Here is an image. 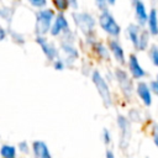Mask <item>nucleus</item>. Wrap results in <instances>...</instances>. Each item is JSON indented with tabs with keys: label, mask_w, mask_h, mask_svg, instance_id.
I'll return each instance as SVG.
<instances>
[{
	"label": "nucleus",
	"mask_w": 158,
	"mask_h": 158,
	"mask_svg": "<svg viewBox=\"0 0 158 158\" xmlns=\"http://www.w3.org/2000/svg\"><path fill=\"white\" fill-rule=\"evenodd\" d=\"M99 26L100 28L109 36V37H115V38H118L120 35H121V26L118 25V22L116 21V19L114 17L112 12L107 9L100 11L99 14Z\"/></svg>",
	"instance_id": "obj_1"
},
{
	"label": "nucleus",
	"mask_w": 158,
	"mask_h": 158,
	"mask_svg": "<svg viewBox=\"0 0 158 158\" xmlns=\"http://www.w3.org/2000/svg\"><path fill=\"white\" fill-rule=\"evenodd\" d=\"M54 17H56V12L53 9H48V7L38 9V11L36 12V23H35L36 36L47 35L51 30Z\"/></svg>",
	"instance_id": "obj_2"
},
{
	"label": "nucleus",
	"mask_w": 158,
	"mask_h": 158,
	"mask_svg": "<svg viewBox=\"0 0 158 158\" xmlns=\"http://www.w3.org/2000/svg\"><path fill=\"white\" fill-rule=\"evenodd\" d=\"M72 20L75 25V27L85 36L95 33V27H96V19L89 14V12H83V11H74L72 14Z\"/></svg>",
	"instance_id": "obj_3"
},
{
	"label": "nucleus",
	"mask_w": 158,
	"mask_h": 158,
	"mask_svg": "<svg viewBox=\"0 0 158 158\" xmlns=\"http://www.w3.org/2000/svg\"><path fill=\"white\" fill-rule=\"evenodd\" d=\"M91 80L104 102V105L106 107H110L112 105V96H111V93H110V88L105 80V78L101 75V73L99 70H93L91 73Z\"/></svg>",
	"instance_id": "obj_4"
},
{
	"label": "nucleus",
	"mask_w": 158,
	"mask_h": 158,
	"mask_svg": "<svg viewBox=\"0 0 158 158\" xmlns=\"http://www.w3.org/2000/svg\"><path fill=\"white\" fill-rule=\"evenodd\" d=\"M115 78L118 83V86L122 91V94L125 95V98H131L132 96V93H133V84H132V80L130 79L127 72L122 68H117L115 70Z\"/></svg>",
	"instance_id": "obj_5"
},
{
	"label": "nucleus",
	"mask_w": 158,
	"mask_h": 158,
	"mask_svg": "<svg viewBox=\"0 0 158 158\" xmlns=\"http://www.w3.org/2000/svg\"><path fill=\"white\" fill-rule=\"evenodd\" d=\"M36 43L41 47L43 54L46 56V58L51 62H53L56 58L59 57V51L56 47V44L53 42H49L47 40L46 36H36Z\"/></svg>",
	"instance_id": "obj_6"
},
{
	"label": "nucleus",
	"mask_w": 158,
	"mask_h": 158,
	"mask_svg": "<svg viewBox=\"0 0 158 158\" xmlns=\"http://www.w3.org/2000/svg\"><path fill=\"white\" fill-rule=\"evenodd\" d=\"M107 47H109V51L110 53L112 54V57L115 58V60L120 64V65H125L127 63L126 60V56H125V51H123V47L121 46L118 38H115V37H110L107 40Z\"/></svg>",
	"instance_id": "obj_7"
},
{
	"label": "nucleus",
	"mask_w": 158,
	"mask_h": 158,
	"mask_svg": "<svg viewBox=\"0 0 158 158\" xmlns=\"http://www.w3.org/2000/svg\"><path fill=\"white\" fill-rule=\"evenodd\" d=\"M69 28H70L69 27V21L65 17L64 12H58V14H56V17L53 20V23L51 26L49 35L53 36V37H58V36H60L63 32H65Z\"/></svg>",
	"instance_id": "obj_8"
},
{
	"label": "nucleus",
	"mask_w": 158,
	"mask_h": 158,
	"mask_svg": "<svg viewBox=\"0 0 158 158\" xmlns=\"http://www.w3.org/2000/svg\"><path fill=\"white\" fill-rule=\"evenodd\" d=\"M60 49L64 54L63 60L65 62V65H72L78 58H79V51L74 46V42H65L60 41Z\"/></svg>",
	"instance_id": "obj_9"
},
{
	"label": "nucleus",
	"mask_w": 158,
	"mask_h": 158,
	"mask_svg": "<svg viewBox=\"0 0 158 158\" xmlns=\"http://www.w3.org/2000/svg\"><path fill=\"white\" fill-rule=\"evenodd\" d=\"M127 67H128V72L131 74V77L133 79H142L146 77V70L143 69V67L141 65L137 56L135 53H131L128 56V60H127Z\"/></svg>",
	"instance_id": "obj_10"
},
{
	"label": "nucleus",
	"mask_w": 158,
	"mask_h": 158,
	"mask_svg": "<svg viewBox=\"0 0 158 158\" xmlns=\"http://www.w3.org/2000/svg\"><path fill=\"white\" fill-rule=\"evenodd\" d=\"M117 126L120 128V135H121L120 144L122 148H125L130 139V121H128V118L125 117L123 115H118L117 116Z\"/></svg>",
	"instance_id": "obj_11"
},
{
	"label": "nucleus",
	"mask_w": 158,
	"mask_h": 158,
	"mask_svg": "<svg viewBox=\"0 0 158 158\" xmlns=\"http://www.w3.org/2000/svg\"><path fill=\"white\" fill-rule=\"evenodd\" d=\"M136 93L138 94L144 106L149 107L152 105V91H151L149 84H147L146 81H138L136 85Z\"/></svg>",
	"instance_id": "obj_12"
},
{
	"label": "nucleus",
	"mask_w": 158,
	"mask_h": 158,
	"mask_svg": "<svg viewBox=\"0 0 158 158\" xmlns=\"http://www.w3.org/2000/svg\"><path fill=\"white\" fill-rule=\"evenodd\" d=\"M133 10H135V19L139 26H146L147 20H148V11L142 0H138L133 4Z\"/></svg>",
	"instance_id": "obj_13"
},
{
	"label": "nucleus",
	"mask_w": 158,
	"mask_h": 158,
	"mask_svg": "<svg viewBox=\"0 0 158 158\" xmlns=\"http://www.w3.org/2000/svg\"><path fill=\"white\" fill-rule=\"evenodd\" d=\"M142 28H143V26H139L138 23H130L126 27V36L130 40V42L132 43L135 49H136V47L138 44V40H139Z\"/></svg>",
	"instance_id": "obj_14"
},
{
	"label": "nucleus",
	"mask_w": 158,
	"mask_h": 158,
	"mask_svg": "<svg viewBox=\"0 0 158 158\" xmlns=\"http://www.w3.org/2000/svg\"><path fill=\"white\" fill-rule=\"evenodd\" d=\"M93 53L99 58V59H102V60H109L110 59V51H109V47L107 44L102 43L101 41L96 40L91 46H90Z\"/></svg>",
	"instance_id": "obj_15"
},
{
	"label": "nucleus",
	"mask_w": 158,
	"mask_h": 158,
	"mask_svg": "<svg viewBox=\"0 0 158 158\" xmlns=\"http://www.w3.org/2000/svg\"><path fill=\"white\" fill-rule=\"evenodd\" d=\"M32 152H33L35 158H52L49 148H48L47 143L43 141H33Z\"/></svg>",
	"instance_id": "obj_16"
},
{
	"label": "nucleus",
	"mask_w": 158,
	"mask_h": 158,
	"mask_svg": "<svg viewBox=\"0 0 158 158\" xmlns=\"http://www.w3.org/2000/svg\"><path fill=\"white\" fill-rule=\"evenodd\" d=\"M147 28L151 36H158V11L157 9L152 7L148 11V20H147Z\"/></svg>",
	"instance_id": "obj_17"
},
{
	"label": "nucleus",
	"mask_w": 158,
	"mask_h": 158,
	"mask_svg": "<svg viewBox=\"0 0 158 158\" xmlns=\"http://www.w3.org/2000/svg\"><path fill=\"white\" fill-rule=\"evenodd\" d=\"M149 38H151V33L148 31V28H142V32H141V36H139V40H138V44L136 47V51L138 52H143L148 48V44H149Z\"/></svg>",
	"instance_id": "obj_18"
},
{
	"label": "nucleus",
	"mask_w": 158,
	"mask_h": 158,
	"mask_svg": "<svg viewBox=\"0 0 158 158\" xmlns=\"http://www.w3.org/2000/svg\"><path fill=\"white\" fill-rule=\"evenodd\" d=\"M0 154L2 158H16V148L10 144H4L0 148Z\"/></svg>",
	"instance_id": "obj_19"
},
{
	"label": "nucleus",
	"mask_w": 158,
	"mask_h": 158,
	"mask_svg": "<svg viewBox=\"0 0 158 158\" xmlns=\"http://www.w3.org/2000/svg\"><path fill=\"white\" fill-rule=\"evenodd\" d=\"M52 5L54 10H57L58 12H65L67 10L70 9L68 0H52Z\"/></svg>",
	"instance_id": "obj_20"
},
{
	"label": "nucleus",
	"mask_w": 158,
	"mask_h": 158,
	"mask_svg": "<svg viewBox=\"0 0 158 158\" xmlns=\"http://www.w3.org/2000/svg\"><path fill=\"white\" fill-rule=\"evenodd\" d=\"M148 56L151 58V62L153 63V65L158 67V46L157 44H152L148 49Z\"/></svg>",
	"instance_id": "obj_21"
},
{
	"label": "nucleus",
	"mask_w": 158,
	"mask_h": 158,
	"mask_svg": "<svg viewBox=\"0 0 158 158\" xmlns=\"http://www.w3.org/2000/svg\"><path fill=\"white\" fill-rule=\"evenodd\" d=\"M9 33H10V36H11V38L14 40V42H16L17 44H23V43H25V37H23V35L19 33V32H16V31H14V30H9Z\"/></svg>",
	"instance_id": "obj_22"
},
{
	"label": "nucleus",
	"mask_w": 158,
	"mask_h": 158,
	"mask_svg": "<svg viewBox=\"0 0 158 158\" xmlns=\"http://www.w3.org/2000/svg\"><path fill=\"white\" fill-rule=\"evenodd\" d=\"M0 17L6 20L7 22H10L11 17H12V10L10 7H5V6L0 7Z\"/></svg>",
	"instance_id": "obj_23"
},
{
	"label": "nucleus",
	"mask_w": 158,
	"mask_h": 158,
	"mask_svg": "<svg viewBox=\"0 0 158 158\" xmlns=\"http://www.w3.org/2000/svg\"><path fill=\"white\" fill-rule=\"evenodd\" d=\"M32 7L36 9H43L47 6V0H27Z\"/></svg>",
	"instance_id": "obj_24"
},
{
	"label": "nucleus",
	"mask_w": 158,
	"mask_h": 158,
	"mask_svg": "<svg viewBox=\"0 0 158 158\" xmlns=\"http://www.w3.org/2000/svg\"><path fill=\"white\" fill-rule=\"evenodd\" d=\"M53 68L56 69V70H63L64 68H65V62L63 60V58H56L54 60H53Z\"/></svg>",
	"instance_id": "obj_25"
},
{
	"label": "nucleus",
	"mask_w": 158,
	"mask_h": 158,
	"mask_svg": "<svg viewBox=\"0 0 158 158\" xmlns=\"http://www.w3.org/2000/svg\"><path fill=\"white\" fill-rule=\"evenodd\" d=\"M152 138L156 147H158V123H154L152 126Z\"/></svg>",
	"instance_id": "obj_26"
},
{
	"label": "nucleus",
	"mask_w": 158,
	"mask_h": 158,
	"mask_svg": "<svg viewBox=\"0 0 158 158\" xmlns=\"http://www.w3.org/2000/svg\"><path fill=\"white\" fill-rule=\"evenodd\" d=\"M94 1H95L96 7H98L100 11H102V10H105V9L109 7V4H107L106 0H94Z\"/></svg>",
	"instance_id": "obj_27"
},
{
	"label": "nucleus",
	"mask_w": 158,
	"mask_h": 158,
	"mask_svg": "<svg viewBox=\"0 0 158 158\" xmlns=\"http://www.w3.org/2000/svg\"><path fill=\"white\" fill-rule=\"evenodd\" d=\"M102 141H104L105 144H109L111 142V135H110V132H109L107 128H104L102 130Z\"/></svg>",
	"instance_id": "obj_28"
},
{
	"label": "nucleus",
	"mask_w": 158,
	"mask_h": 158,
	"mask_svg": "<svg viewBox=\"0 0 158 158\" xmlns=\"http://www.w3.org/2000/svg\"><path fill=\"white\" fill-rule=\"evenodd\" d=\"M149 88H151L152 94H156V95L158 96V80H157V79L149 83Z\"/></svg>",
	"instance_id": "obj_29"
},
{
	"label": "nucleus",
	"mask_w": 158,
	"mask_h": 158,
	"mask_svg": "<svg viewBox=\"0 0 158 158\" xmlns=\"http://www.w3.org/2000/svg\"><path fill=\"white\" fill-rule=\"evenodd\" d=\"M19 149H20L22 153H28L30 148H28L27 142H26V141H21V142L19 143Z\"/></svg>",
	"instance_id": "obj_30"
},
{
	"label": "nucleus",
	"mask_w": 158,
	"mask_h": 158,
	"mask_svg": "<svg viewBox=\"0 0 158 158\" xmlns=\"http://www.w3.org/2000/svg\"><path fill=\"white\" fill-rule=\"evenodd\" d=\"M69 1V6H70V9H73V10H78V7H79V0H68Z\"/></svg>",
	"instance_id": "obj_31"
},
{
	"label": "nucleus",
	"mask_w": 158,
	"mask_h": 158,
	"mask_svg": "<svg viewBox=\"0 0 158 158\" xmlns=\"http://www.w3.org/2000/svg\"><path fill=\"white\" fill-rule=\"evenodd\" d=\"M6 36H7V31L0 26V41H4L6 38Z\"/></svg>",
	"instance_id": "obj_32"
},
{
	"label": "nucleus",
	"mask_w": 158,
	"mask_h": 158,
	"mask_svg": "<svg viewBox=\"0 0 158 158\" xmlns=\"http://www.w3.org/2000/svg\"><path fill=\"white\" fill-rule=\"evenodd\" d=\"M105 158H115V154L111 149H106V153H105Z\"/></svg>",
	"instance_id": "obj_33"
},
{
	"label": "nucleus",
	"mask_w": 158,
	"mask_h": 158,
	"mask_svg": "<svg viewBox=\"0 0 158 158\" xmlns=\"http://www.w3.org/2000/svg\"><path fill=\"white\" fill-rule=\"evenodd\" d=\"M106 1H107L109 6H112V5H115V4H116V0H106Z\"/></svg>",
	"instance_id": "obj_34"
},
{
	"label": "nucleus",
	"mask_w": 158,
	"mask_h": 158,
	"mask_svg": "<svg viewBox=\"0 0 158 158\" xmlns=\"http://www.w3.org/2000/svg\"><path fill=\"white\" fill-rule=\"evenodd\" d=\"M130 1H131V4H132V5H133V4H135V2H136V1H138V0H130Z\"/></svg>",
	"instance_id": "obj_35"
},
{
	"label": "nucleus",
	"mask_w": 158,
	"mask_h": 158,
	"mask_svg": "<svg viewBox=\"0 0 158 158\" xmlns=\"http://www.w3.org/2000/svg\"><path fill=\"white\" fill-rule=\"evenodd\" d=\"M157 80H158V74H157Z\"/></svg>",
	"instance_id": "obj_36"
}]
</instances>
